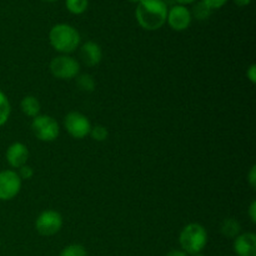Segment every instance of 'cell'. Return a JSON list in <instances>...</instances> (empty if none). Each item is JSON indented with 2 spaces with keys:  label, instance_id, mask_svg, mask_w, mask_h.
Returning <instances> with one entry per match:
<instances>
[{
  "label": "cell",
  "instance_id": "1",
  "mask_svg": "<svg viewBox=\"0 0 256 256\" xmlns=\"http://www.w3.org/2000/svg\"><path fill=\"white\" fill-rule=\"evenodd\" d=\"M168 10L169 8L164 0H142L136 4L135 18L142 29L154 32L165 25Z\"/></svg>",
  "mask_w": 256,
  "mask_h": 256
},
{
  "label": "cell",
  "instance_id": "2",
  "mask_svg": "<svg viewBox=\"0 0 256 256\" xmlns=\"http://www.w3.org/2000/svg\"><path fill=\"white\" fill-rule=\"evenodd\" d=\"M49 42L55 52L62 55H69L79 48L82 36L72 25L60 22L50 29Z\"/></svg>",
  "mask_w": 256,
  "mask_h": 256
},
{
  "label": "cell",
  "instance_id": "3",
  "mask_svg": "<svg viewBox=\"0 0 256 256\" xmlns=\"http://www.w3.org/2000/svg\"><path fill=\"white\" fill-rule=\"evenodd\" d=\"M179 242L182 252L188 255L202 254L208 244L206 229L198 222L188 224L180 232Z\"/></svg>",
  "mask_w": 256,
  "mask_h": 256
},
{
  "label": "cell",
  "instance_id": "4",
  "mask_svg": "<svg viewBox=\"0 0 256 256\" xmlns=\"http://www.w3.org/2000/svg\"><path fill=\"white\" fill-rule=\"evenodd\" d=\"M32 134L36 139L44 142H52L58 139L60 128L56 120L50 115H38L32 122Z\"/></svg>",
  "mask_w": 256,
  "mask_h": 256
},
{
  "label": "cell",
  "instance_id": "5",
  "mask_svg": "<svg viewBox=\"0 0 256 256\" xmlns=\"http://www.w3.org/2000/svg\"><path fill=\"white\" fill-rule=\"evenodd\" d=\"M50 72L56 79L72 80L79 75L80 64L70 55H59L50 62Z\"/></svg>",
  "mask_w": 256,
  "mask_h": 256
},
{
  "label": "cell",
  "instance_id": "6",
  "mask_svg": "<svg viewBox=\"0 0 256 256\" xmlns=\"http://www.w3.org/2000/svg\"><path fill=\"white\" fill-rule=\"evenodd\" d=\"M64 128L70 136L74 139H84L90 134L92 130V122L79 112H70L64 118Z\"/></svg>",
  "mask_w": 256,
  "mask_h": 256
},
{
  "label": "cell",
  "instance_id": "7",
  "mask_svg": "<svg viewBox=\"0 0 256 256\" xmlns=\"http://www.w3.org/2000/svg\"><path fill=\"white\" fill-rule=\"evenodd\" d=\"M62 228V216L55 210H45L35 220V229L42 236H52Z\"/></svg>",
  "mask_w": 256,
  "mask_h": 256
},
{
  "label": "cell",
  "instance_id": "8",
  "mask_svg": "<svg viewBox=\"0 0 256 256\" xmlns=\"http://www.w3.org/2000/svg\"><path fill=\"white\" fill-rule=\"evenodd\" d=\"M22 190V179L15 170H2L0 172V202H9Z\"/></svg>",
  "mask_w": 256,
  "mask_h": 256
},
{
  "label": "cell",
  "instance_id": "9",
  "mask_svg": "<svg viewBox=\"0 0 256 256\" xmlns=\"http://www.w3.org/2000/svg\"><path fill=\"white\" fill-rule=\"evenodd\" d=\"M192 16L190 10L185 5L176 4L168 10L166 22L175 32H184L190 26Z\"/></svg>",
  "mask_w": 256,
  "mask_h": 256
},
{
  "label": "cell",
  "instance_id": "10",
  "mask_svg": "<svg viewBox=\"0 0 256 256\" xmlns=\"http://www.w3.org/2000/svg\"><path fill=\"white\" fill-rule=\"evenodd\" d=\"M5 159H6L8 164L12 168V169H19L22 165L26 164L28 159H29V150H28L26 145L22 142H12L5 152Z\"/></svg>",
  "mask_w": 256,
  "mask_h": 256
},
{
  "label": "cell",
  "instance_id": "11",
  "mask_svg": "<svg viewBox=\"0 0 256 256\" xmlns=\"http://www.w3.org/2000/svg\"><path fill=\"white\" fill-rule=\"evenodd\" d=\"M232 248L238 256H256V235L254 232L239 234L234 239Z\"/></svg>",
  "mask_w": 256,
  "mask_h": 256
},
{
  "label": "cell",
  "instance_id": "12",
  "mask_svg": "<svg viewBox=\"0 0 256 256\" xmlns=\"http://www.w3.org/2000/svg\"><path fill=\"white\" fill-rule=\"evenodd\" d=\"M80 59L86 66H96L102 59V50L95 42H86L80 48Z\"/></svg>",
  "mask_w": 256,
  "mask_h": 256
},
{
  "label": "cell",
  "instance_id": "13",
  "mask_svg": "<svg viewBox=\"0 0 256 256\" xmlns=\"http://www.w3.org/2000/svg\"><path fill=\"white\" fill-rule=\"evenodd\" d=\"M20 108H22V112L26 116L32 118V119L40 115V110H42V105H40L39 100L32 96V95H28V96L22 98V102H20Z\"/></svg>",
  "mask_w": 256,
  "mask_h": 256
},
{
  "label": "cell",
  "instance_id": "14",
  "mask_svg": "<svg viewBox=\"0 0 256 256\" xmlns=\"http://www.w3.org/2000/svg\"><path fill=\"white\" fill-rule=\"evenodd\" d=\"M220 232H222V234L224 236L230 238V239H235L240 234V232H242V225L234 218H228V219H225L222 222Z\"/></svg>",
  "mask_w": 256,
  "mask_h": 256
},
{
  "label": "cell",
  "instance_id": "15",
  "mask_svg": "<svg viewBox=\"0 0 256 256\" xmlns=\"http://www.w3.org/2000/svg\"><path fill=\"white\" fill-rule=\"evenodd\" d=\"M10 114H12V105L4 92L0 89V128L6 124Z\"/></svg>",
  "mask_w": 256,
  "mask_h": 256
},
{
  "label": "cell",
  "instance_id": "16",
  "mask_svg": "<svg viewBox=\"0 0 256 256\" xmlns=\"http://www.w3.org/2000/svg\"><path fill=\"white\" fill-rule=\"evenodd\" d=\"M190 12H192V18H195L196 20H200V22H204V20L209 19L212 10L205 2H198L196 4H194L192 10H190Z\"/></svg>",
  "mask_w": 256,
  "mask_h": 256
},
{
  "label": "cell",
  "instance_id": "17",
  "mask_svg": "<svg viewBox=\"0 0 256 256\" xmlns=\"http://www.w3.org/2000/svg\"><path fill=\"white\" fill-rule=\"evenodd\" d=\"M76 85L82 92H92L95 89V80L90 74H80L76 76Z\"/></svg>",
  "mask_w": 256,
  "mask_h": 256
},
{
  "label": "cell",
  "instance_id": "18",
  "mask_svg": "<svg viewBox=\"0 0 256 256\" xmlns=\"http://www.w3.org/2000/svg\"><path fill=\"white\" fill-rule=\"evenodd\" d=\"M65 6L72 14L80 15L86 12L89 0H65Z\"/></svg>",
  "mask_w": 256,
  "mask_h": 256
},
{
  "label": "cell",
  "instance_id": "19",
  "mask_svg": "<svg viewBox=\"0 0 256 256\" xmlns=\"http://www.w3.org/2000/svg\"><path fill=\"white\" fill-rule=\"evenodd\" d=\"M59 256H88V252L82 245L70 244L62 250Z\"/></svg>",
  "mask_w": 256,
  "mask_h": 256
},
{
  "label": "cell",
  "instance_id": "20",
  "mask_svg": "<svg viewBox=\"0 0 256 256\" xmlns=\"http://www.w3.org/2000/svg\"><path fill=\"white\" fill-rule=\"evenodd\" d=\"M90 136L95 140V142H105L108 139V129L102 125H95V126H92V130H90Z\"/></svg>",
  "mask_w": 256,
  "mask_h": 256
},
{
  "label": "cell",
  "instance_id": "21",
  "mask_svg": "<svg viewBox=\"0 0 256 256\" xmlns=\"http://www.w3.org/2000/svg\"><path fill=\"white\" fill-rule=\"evenodd\" d=\"M18 174H19L20 179L22 180H29L32 179V175H34V170H32V166H29V165H22V168H19V172H18Z\"/></svg>",
  "mask_w": 256,
  "mask_h": 256
},
{
  "label": "cell",
  "instance_id": "22",
  "mask_svg": "<svg viewBox=\"0 0 256 256\" xmlns=\"http://www.w3.org/2000/svg\"><path fill=\"white\" fill-rule=\"evenodd\" d=\"M202 2H205L212 10H216L222 9L229 0H202Z\"/></svg>",
  "mask_w": 256,
  "mask_h": 256
},
{
  "label": "cell",
  "instance_id": "23",
  "mask_svg": "<svg viewBox=\"0 0 256 256\" xmlns=\"http://www.w3.org/2000/svg\"><path fill=\"white\" fill-rule=\"evenodd\" d=\"M248 182H249V185L252 188V189H255L256 188V166L255 165H252V169H250V172H248Z\"/></svg>",
  "mask_w": 256,
  "mask_h": 256
},
{
  "label": "cell",
  "instance_id": "24",
  "mask_svg": "<svg viewBox=\"0 0 256 256\" xmlns=\"http://www.w3.org/2000/svg\"><path fill=\"white\" fill-rule=\"evenodd\" d=\"M246 76L248 79L252 82V84H255L256 82V65L252 64L249 66V69L246 70Z\"/></svg>",
  "mask_w": 256,
  "mask_h": 256
},
{
  "label": "cell",
  "instance_id": "25",
  "mask_svg": "<svg viewBox=\"0 0 256 256\" xmlns=\"http://www.w3.org/2000/svg\"><path fill=\"white\" fill-rule=\"evenodd\" d=\"M248 212H249V216L250 219H252V222H256V202H252V204H250L249 206V210H248Z\"/></svg>",
  "mask_w": 256,
  "mask_h": 256
},
{
  "label": "cell",
  "instance_id": "26",
  "mask_svg": "<svg viewBox=\"0 0 256 256\" xmlns=\"http://www.w3.org/2000/svg\"><path fill=\"white\" fill-rule=\"evenodd\" d=\"M166 256H189L186 254L185 252H182V249H175V250H172V252H169L166 254Z\"/></svg>",
  "mask_w": 256,
  "mask_h": 256
},
{
  "label": "cell",
  "instance_id": "27",
  "mask_svg": "<svg viewBox=\"0 0 256 256\" xmlns=\"http://www.w3.org/2000/svg\"><path fill=\"white\" fill-rule=\"evenodd\" d=\"M234 2L238 5V6L244 8V6H248V5H250L252 0H234Z\"/></svg>",
  "mask_w": 256,
  "mask_h": 256
},
{
  "label": "cell",
  "instance_id": "28",
  "mask_svg": "<svg viewBox=\"0 0 256 256\" xmlns=\"http://www.w3.org/2000/svg\"><path fill=\"white\" fill-rule=\"evenodd\" d=\"M176 2H179L180 5H185L186 6V4H192V2H195L196 0H175Z\"/></svg>",
  "mask_w": 256,
  "mask_h": 256
},
{
  "label": "cell",
  "instance_id": "29",
  "mask_svg": "<svg viewBox=\"0 0 256 256\" xmlns=\"http://www.w3.org/2000/svg\"><path fill=\"white\" fill-rule=\"evenodd\" d=\"M128 2H132V4H139V2H142V0H128Z\"/></svg>",
  "mask_w": 256,
  "mask_h": 256
},
{
  "label": "cell",
  "instance_id": "30",
  "mask_svg": "<svg viewBox=\"0 0 256 256\" xmlns=\"http://www.w3.org/2000/svg\"><path fill=\"white\" fill-rule=\"evenodd\" d=\"M42 2H58V0H42Z\"/></svg>",
  "mask_w": 256,
  "mask_h": 256
},
{
  "label": "cell",
  "instance_id": "31",
  "mask_svg": "<svg viewBox=\"0 0 256 256\" xmlns=\"http://www.w3.org/2000/svg\"><path fill=\"white\" fill-rule=\"evenodd\" d=\"M192 256H204L202 254H195V255H192Z\"/></svg>",
  "mask_w": 256,
  "mask_h": 256
}]
</instances>
